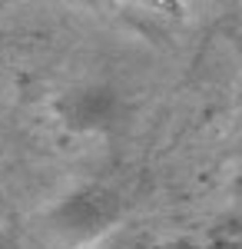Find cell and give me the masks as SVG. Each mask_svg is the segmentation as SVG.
Here are the masks:
<instances>
[{
  "mask_svg": "<svg viewBox=\"0 0 242 249\" xmlns=\"http://www.w3.org/2000/svg\"><path fill=\"white\" fill-rule=\"evenodd\" d=\"M116 216H120V199L113 193L100 190V186L70 193L53 210L56 226L73 232V236H96V232L110 230V223Z\"/></svg>",
  "mask_w": 242,
  "mask_h": 249,
  "instance_id": "obj_1",
  "label": "cell"
},
{
  "mask_svg": "<svg viewBox=\"0 0 242 249\" xmlns=\"http://www.w3.org/2000/svg\"><path fill=\"white\" fill-rule=\"evenodd\" d=\"M60 116L73 130H106L120 116V96L110 87H80L60 100Z\"/></svg>",
  "mask_w": 242,
  "mask_h": 249,
  "instance_id": "obj_2",
  "label": "cell"
}]
</instances>
